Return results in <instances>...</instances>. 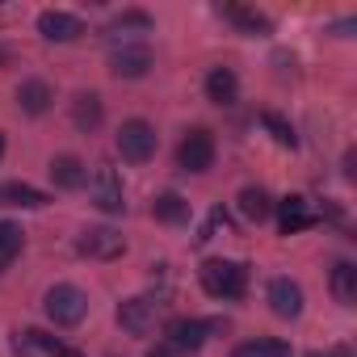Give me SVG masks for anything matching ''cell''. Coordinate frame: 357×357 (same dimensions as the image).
<instances>
[{
  "label": "cell",
  "mask_w": 357,
  "mask_h": 357,
  "mask_svg": "<svg viewBox=\"0 0 357 357\" xmlns=\"http://www.w3.org/2000/svg\"><path fill=\"white\" fill-rule=\"evenodd\" d=\"M198 278L211 298H244V290H248V269L236 261H206L198 269Z\"/></svg>",
  "instance_id": "obj_1"
},
{
  "label": "cell",
  "mask_w": 357,
  "mask_h": 357,
  "mask_svg": "<svg viewBox=\"0 0 357 357\" xmlns=\"http://www.w3.org/2000/svg\"><path fill=\"white\" fill-rule=\"evenodd\" d=\"M43 311L51 315V324H59V328H76V324L89 315V294H84L80 286L59 282V286H51V290H47Z\"/></svg>",
  "instance_id": "obj_2"
},
{
  "label": "cell",
  "mask_w": 357,
  "mask_h": 357,
  "mask_svg": "<svg viewBox=\"0 0 357 357\" xmlns=\"http://www.w3.org/2000/svg\"><path fill=\"white\" fill-rule=\"evenodd\" d=\"M89 190H93V206L97 211H105V215H122V176L114 172V164H93V172H89Z\"/></svg>",
  "instance_id": "obj_3"
},
{
  "label": "cell",
  "mask_w": 357,
  "mask_h": 357,
  "mask_svg": "<svg viewBox=\"0 0 357 357\" xmlns=\"http://www.w3.org/2000/svg\"><path fill=\"white\" fill-rule=\"evenodd\" d=\"M118 151H122L126 164H147V160L155 155V130H151L143 118L122 122V130H118Z\"/></svg>",
  "instance_id": "obj_4"
},
{
  "label": "cell",
  "mask_w": 357,
  "mask_h": 357,
  "mask_svg": "<svg viewBox=\"0 0 357 357\" xmlns=\"http://www.w3.org/2000/svg\"><path fill=\"white\" fill-rule=\"evenodd\" d=\"M176 164H181L185 172H206V168L215 164V135H211L206 126L190 130V135L181 139V147H176Z\"/></svg>",
  "instance_id": "obj_5"
},
{
  "label": "cell",
  "mask_w": 357,
  "mask_h": 357,
  "mask_svg": "<svg viewBox=\"0 0 357 357\" xmlns=\"http://www.w3.org/2000/svg\"><path fill=\"white\" fill-rule=\"evenodd\" d=\"M223 324L219 319H172L168 328H164V336H168V344L172 349H181V353H198L202 344H206V336L211 332H219Z\"/></svg>",
  "instance_id": "obj_6"
},
{
  "label": "cell",
  "mask_w": 357,
  "mask_h": 357,
  "mask_svg": "<svg viewBox=\"0 0 357 357\" xmlns=\"http://www.w3.org/2000/svg\"><path fill=\"white\" fill-rule=\"evenodd\" d=\"M118 324L130 336H151L160 324V303L155 298H126V303H118Z\"/></svg>",
  "instance_id": "obj_7"
},
{
  "label": "cell",
  "mask_w": 357,
  "mask_h": 357,
  "mask_svg": "<svg viewBox=\"0 0 357 357\" xmlns=\"http://www.w3.org/2000/svg\"><path fill=\"white\" fill-rule=\"evenodd\" d=\"M76 248H80L84 257H93V261H118V257L126 252V240H122V231H114V227H89V231L76 240Z\"/></svg>",
  "instance_id": "obj_8"
},
{
  "label": "cell",
  "mask_w": 357,
  "mask_h": 357,
  "mask_svg": "<svg viewBox=\"0 0 357 357\" xmlns=\"http://www.w3.org/2000/svg\"><path fill=\"white\" fill-rule=\"evenodd\" d=\"M38 34H43L47 43H76V38L84 34V22L72 17V13L47 9V13H38Z\"/></svg>",
  "instance_id": "obj_9"
},
{
  "label": "cell",
  "mask_w": 357,
  "mask_h": 357,
  "mask_svg": "<svg viewBox=\"0 0 357 357\" xmlns=\"http://www.w3.org/2000/svg\"><path fill=\"white\" fill-rule=\"evenodd\" d=\"M147 68H151V51L147 47H118L114 55H109V72L118 76V80H139V76H147Z\"/></svg>",
  "instance_id": "obj_10"
},
{
  "label": "cell",
  "mask_w": 357,
  "mask_h": 357,
  "mask_svg": "<svg viewBox=\"0 0 357 357\" xmlns=\"http://www.w3.org/2000/svg\"><path fill=\"white\" fill-rule=\"evenodd\" d=\"M269 307H273V315H282V319L303 315V290H298V282L273 278V282H269Z\"/></svg>",
  "instance_id": "obj_11"
},
{
  "label": "cell",
  "mask_w": 357,
  "mask_h": 357,
  "mask_svg": "<svg viewBox=\"0 0 357 357\" xmlns=\"http://www.w3.org/2000/svg\"><path fill=\"white\" fill-rule=\"evenodd\" d=\"M311 223H315V215H311V202L307 198H282L278 202V227H282V236L307 231Z\"/></svg>",
  "instance_id": "obj_12"
},
{
  "label": "cell",
  "mask_w": 357,
  "mask_h": 357,
  "mask_svg": "<svg viewBox=\"0 0 357 357\" xmlns=\"http://www.w3.org/2000/svg\"><path fill=\"white\" fill-rule=\"evenodd\" d=\"M47 172H51V181H55L59 190H80V185L89 181V168H84L76 155H55Z\"/></svg>",
  "instance_id": "obj_13"
},
{
  "label": "cell",
  "mask_w": 357,
  "mask_h": 357,
  "mask_svg": "<svg viewBox=\"0 0 357 357\" xmlns=\"http://www.w3.org/2000/svg\"><path fill=\"white\" fill-rule=\"evenodd\" d=\"M219 13H223L231 26H240L244 34H269V30H273V22H269L261 9H248V5H223Z\"/></svg>",
  "instance_id": "obj_14"
},
{
  "label": "cell",
  "mask_w": 357,
  "mask_h": 357,
  "mask_svg": "<svg viewBox=\"0 0 357 357\" xmlns=\"http://www.w3.org/2000/svg\"><path fill=\"white\" fill-rule=\"evenodd\" d=\"M206 97H211L215 105H236V97H240L236 72H231V68H215V72L206 76Z\"/></svg>",
  "instance_id": "obj_15"
},
{
  "label": "cell",
  "mask_w": 357,
  "mask_h": 357,
  "mask_svg": "<svg viewBox=\"0 0 357 357\" xmlns=\"http://www.w3.org/2000/svg\"><path fill=\"white\" fill-rule=\"evenodd\" d=\"M0 202L5 206H26V211H38L47 206V194L26 185V181H0Z\"/></svg>",
  "instance_id": "obj_16"
},
{
  "label": "cell",
  "mask_w": 357,
  "mask_h": 357,
  "mask_svg": "<svg viewBox=\"0 0 357 357\" xmlns=\"http://www.w3.org/2000/svg\"><path fill=\"white\" fill-rule=\"evenodd\" d=\"M51 101H55V93H51L47 80H26V84L17 89V105H22L26 114H47Z\"/></svg>",
  "instance_id": "obj_17"
},
{
  "label": "cell",
  "mask_w": 357,
  "mask_h": 357,
  "mask_svg": "<svg viewBox=\"0 0 357 357\" xmlns=\"http://www.w3.org/2000/svg\"><path fill=\"white\" fill-rule=\"evenodd\" d=\"M151 215H155L160 223H168V227L190 223V202H185L181 194H160V198L151 202Z\"/></svg>",
  "instance_id": "obj_18"
},
{
  "label": "cell",
  "mask_w": 357,
  "mask_h": 357,
  "mask_svg": "<svg viewBox=\"0 0 357 357\" xmlns=\"http://www.w3.org/2000/svg\"><path fill=\"white\" fill-rule=\"evenodd\" d=\"M101 118H105V109H101V97H97V93H80V97L72 101V122H76L80 130H97Z\"/></svg>",
  "instance_id": "obj_19"
},
{
  "label": "cell",
  "mask_w": 357,
  "mask_h": 357,
  "mask_svg": "<svg viewBox=\"0 0 357 357\" xmlns=\"http://www.w3.org/2000/svg\"><path fill=\"white\" fill-rule=\"evenodd\" d=\"M332 294H336L340 307H357V265L340 261V265L332 269Z\"/></svg>",
  "instance_id": "obj_20"
},
{
  "label": "cell",
  "mask_w": 357,
  "mask_h": 357,
  "mask_svg": "<svg viewBox=\"0 0 357 357\" xmlns=\"http://www.w3.org/2000/svg\"><path fill=\"white\" fill-rule=\"evenodd\" d=\"M240 215H244V219H252V223H265V219L273 215L269 194H265V190H257V185H248V190L240 194Z\"/></svg>",
  "instance_id": "obj_21"
},
{
  "label": "cell",
  "mask_w": 357,
  "mask_h": 357,
  "mask_svg": "<svg viewBox=\"0 0 357 357\" xmlns=\"http://www.w3.org/2000/svg\"><path fill=\"white\" fill-rule=\"evenodd\" d=\"M26 340H30L34 349H43L47 357H80V349H76V344H63L59 336H51V332H43V328H30V332H26Z\"/></svg>",
  "instance_id": "obj_22"
},
{
  "label": "cell",
  "mask_w": 357,
  "mask_h": 357,
  "mask_svg": "<svg viewBox=\"0 0 357 357\" xmlns=\"http://www.w3.org/2000/svg\"><path fill=\"white\" fill-rule=\"evenodd\" d=\"M22 252V227L17 223H0V269Z\"/></svg>",
  "instance_id": "obj_23"
},
{
  "label": "cell",
  "mask_w": 357,
  "mask_h": 357,
  "mask_svg": "<svg viewBox=\"0 0 357 357\" xmlns=\"http://www.w3.org/2000/svg\"><path fill=\"white\" fill-rule=\"evenodd\" d=\"M265 126L273 130V139H278L282 147H294V130H290V126H286V122H282L278 114H265Z\"/></svg>",
  "instance_id": "obj_24"
},
{
  "label": "cell",
  "mask_w": 357,
  "mask_h": 357,
  "mask_svg": "<svg viewBox=\"0 0 357 357\" xmlns=\"http://www.w3.org/2000/svg\"><path fill=\"white\" fill-rule=\"evenodd\" d=\"M257 344H261V353H265V357H290V344H286V340L265 336V340H257Z\"/></svg>",
  "instance_id": "obj_25"
},
{
  "label": "cell",
  "mask_w": 357,
  "mask_h": 357,
  "mask_svg": "<svg viewBox=\"0 0 357 357\" xmlns=\"http://www.w3.org/2000/svg\"><path fill=\"white\" fill-rule=\"evenodd\" d=\"M231 357H265V353H261V344H240Z\"/></svg>",
  "instance_id": "obj_26"
},
{
  "label": "cell",
  "mask_w": 357,
  "mask_h": 357,
  "mask_svg": "<svg viewBox=\"0 0 357 357\" xmlns=\"http://www.w3.org/2000/svg\"><path fill=\"white\" fill-rule=\"evenodd\" d=\"M9 63H13V51H9L5 43H0V68H9Z\"/></svg>",
  "instance_id": "obj_27"
},
{
  "label": "cell",
  "mask_w": 357,
  "mask_h": 357,
  "mask_svg": "<svg viewBox=\"0 0 357 357\" xmlns=\"http://www.w3.org/2000/svg\"><path fill=\"white\" fill-rule=\"evenodd\" d=\"M307 357H349V349H328V353H307Z\"/></svg>",
  "instance_id": "obj_28"
},
{
  "label": "cell",
  "mask_w": 357,
  "mask_h": 357,
  "mask_svg": "<svg viewBox=\"0 0 357 357\" xmlns=\"http://www.w3.org/2000/svg\"><path fill=\"white\" fill-rule=\"evenodd\" d=\"M0 155H5V135H0Z\"/></svg>",
  "instance_id": "obj_29"
},
{
  "label": "cell",
  "mask_w": 357,
  "mask_h": 357,
  "mask_svg": "<svg viewBox=\"0 0 357 357\" xmlns=\"http://www.w3.org/2000/svg\"><path fill=\"white\" fill-rule=\"evenodd\" d=\"M147 357H168V353H147Z\"/></svg>",
  "instance_id": "obj_30"
}]
</instances>
